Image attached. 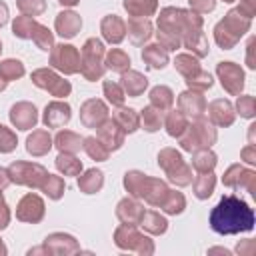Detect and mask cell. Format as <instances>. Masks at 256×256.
Segmentation results:
<instances>
[{"instance_id":"1","label":"cell","mask_w":256,"mask_h":256,"mask_svg":"<svg viewBox=\"0 0 256 256\" xmlns=\"http://www.w3.org/2000/svg\"><path fill=\"white\" fill-rule=\"evenodd\" d=\"M210 226L218 234L246 232L254 226V214L244 200L236 196H224L210 212Z\"/></svg>"},{"instance_id":"2","label":"cell","mask_w":256,"mask_h":256,"mask_svg":"<svg viewBox=\"0 0 256 256\" xmlns=\"http://www.w3.org/2000/svg\"><path fill=\"white\" fill-rule=\"evenodd\" d=\"M102 54L104 46L100 40H88L82 48V60H80V70L88 80H96L102 76Z\"/></svg>"},{"instance_id":"3","label":"cell","mask_w":256,"mask_h":256,"mask_svg":"<svg viewBox=\"0 0 256 256\" xmlns=\"http://www.w3.org/2000/svg\"><path fill=\"white\" fill-rule=\"evenodd\" d=\"M8 174L18 184H26V186H42L44 180L48 178V172L40 164H24V162L12 164Z\"/></svg>"},{"instance_id":"4","label":"cell","mask_w":256,"mask_h":256,"mask_svg":"<svg viewBox=\"0 0 256 256\" xmlns=\"http://www.w3.org/2000/svg\"><path fill=\"white\" fill-rule=\"evenodd\" d=\"M52 64L56 68L64 70L66 74H74L80 70V54L76 52L74 46L60 44L52 50Z\"/></svg>"},{"instance_id":"5","label":"cell","mask_w":256,"mask_h":256,"mask_svg":"<svg viewBox=\"0 0 256 256\" xmlns=\"http://www.w3.org/2000/svg\"><path fill=\"white\" fill-rule=\"evenodd\" d=\"M216 138V132L206 124V122H198L196 126H192L190 130V136L188 138H182V146L186 150H196V148H206L214 142Z\"/></svg>"},{"instance_id":"6","label":"cell","mask_w":256,"mask_h":256,"mask_svg":"<svg viewBox=\"0 0 256 256\" xmlns=\"http://www.w3.org/2000/svg\"><path fill=\"white\" fill-rule=\"evenodd\" d=\"M32 80H34V84H38L40 88L50 90L54 96H66V94L70 92V84H68L66 80L58 78V76H56L54 72H50V70H36V72L32 74Z\"/></svg>"},{"instance_id":"7","label":"cell","mask_w":256,"mask_h":256,"mask_svg":"<svg viewBox=\"0 0 256 256\" xmlns=\"http://www.w3.org/2000/svg\"><path fill=\"white\" fill-rule=\"evenodd\" d=\"M218 74L222 78V86H226L228 92H232V94L240 92V88L244 84V76L238 66H234L232 62H222L218 66Z\"/></svg>"},{"instance_id":"8","label":"cell","mask_w":256,"mask_h":256,"mask_svg":"<svg viewBox=\"0 0 256 256\" xmlns=\"http://www.w3.org/2000/svg\"><path fill=\"white\" fill-rule=\"evenodd\" d=\"M10 120H12V124H16V128L28 130V128H32L36 124V108L32 104H28V102H20V104H16L12 108Z\"/></svg>"},{"instance_id":"9","label":"cell","mask_w":256,"mask_h":256,"mask_svg":"<svg viewBox=\"0 0 256 256\" xmlns=\"http://www.w3.org/2000/svg\"><path fill=\"white\" fill-rule=\"evenodd\" d=\"M70 120V106L64 102H52L46 106V114H44V122L50 128H60Z\"/></svg>"},{"instance_id":"10","label":"cell","mask_w":256,"mask_h":256,"mask_svg":"<svg viewBox=\"0 0 256 256\" xmlns=\"http://www.w3.org/2000/svg\"><path fill=\"white\" fill-rule=\"evenodd\" d=\"M80 118L86 126H100V122L106 118V106L100 102V100H88L84 106H82V112H80Z\"/></svg>"},{"instance_id":"11","label":"cell","mask_w":256,"mask_h":256,"mask_svg":"<svg viewBox=\"0 0 256 256\" xmlns=\"http://www.w3.org/2000/svg\"><path fill=\"white\" fill-rule=\"evenodd\" d=\"M42 208H44L42 200H40L38 196H34V194H28V196L20 202V206H18V218L36 222V220L42 218Z\"/></svg>"},{"instance_id":"12","label":"cell","mask_w":256,"mask_h":256,"mask_svg":"<svg viewBox=\"0 0 256 256\" xmlns=\"http://www.w3.org/2000/svg\"><path fill=\"white\" fill-rule=\"evenodd\" d=\"M80 26H82L80 16L74 14V12H60L58 18H56V30L64 38H72L80 30Z\"/></svg>"},{"instance_id":"13","label":"cell","mask_w":256,"mask_h":256,"mask_svg":"<svg viewBox=\"0 0 256 256\" xmlns=\"http://www.w3.org/2000/svg\"><path fill=\"white\" fill-rule=\"evenodd\" d=\"M120 126L116 124V122H106L102 128H100V140H102V144L108 148V150H116V148H120V144H122V140H124V132H120L118 130Z\"/></svg>"},{"instance_id":"14","label":"cell","mask_w":256,"mask_h":256,"mask_svg":"<svg viewBox=\"0 0 256 256\" xmlns=\"http://www.w3.org/2000/svg\"><path fill=\"white\" fill-rule=\"evenodd\" d=\"M102 32H104V38L108 42H120L124 38V22L118 18V16H106L102 20Z\"/></svg>"},{"instance_id":"15","label":"cell","mask_w":256,"mask_h":256,"mask_svg":"<svg viewBox=\"0 0 256 256\" xmlns=\"http://www.w3.org/2000/svg\"><path fill=\"white\" fill-rule=\"evenodd\" d=\"M128 32H130V38L134 44H142L144 40H148L150 32H152V26L146 18H132L130 24H128Z\"/></svg>"},{"instance_id":"16","label":"cell","mask_w":256,"mask_h":256,"mask_svg":"<svg viewBox=\"0 0 256 256\" xmlns=\"http://www.w3.org/2000/svg\"><path fill=\"white\" fill-rule=\"evenodd\" d=\"M146 84H148V80L142 74H138V72H126L122 76V86H124V92H128V96L142 94Z\"/></svg>"},{"instance_id":"17","label":"cell","mask_w":256,"mask_h":256,"mask_svg":"<svg viewBox=\"0 0 256 256\" xmlns=\"http://www.w3.org/2000/svg\"><path fill=\"white\" fill-rule=\"evenodd\" d=\"M180 110H182V114L200 116L202 110H204V100H202V96L184 92V94L180 96Z\"/></svg>"},{"instance_id":"18","label":"cell","mask_w":256,"mask_h":256,"mask_svg":"<svg viewBox=\"0 0 256 256\" xmlns=\"http://www.w3.org/2000/svg\"><path fill=\"white\" fill-rule=\"evenodd\" d=\"M50 146H52V140H50L48 132H44V130H38L28 138V152L30 154L42 156V154H46L50 150Z\"/></svg>"},{"instance_id":"19","label":"cell","mask_w":256,"mask_h":256,"mask_svg":"<svg viewBox=\"0 0 256 256\" xmlns=\"http://www.w3.org/2000/svg\"><path fill=\"white\" fill-rule=\"evenodd\" d=\"M210 118H212L216 124H230L232 118H234L230 102H226V100H216V102H212V106H210Z\"/></svg>"},{"instance_id":"20","label":"cell","mask_w":256,"mask_h":256,"mask_svg":"<svg viewBox=\"0 0 256 256\" xmlns=\"http://www.w3.org/2000/svg\"><path fill=\"white\" fill-rule=\"evenodd\" d=\"M124 8L130 14H134V18H142L156 10V0H126Z\"/></svg>"},{"instance_id":"21","label":"cell","mask_w":256,"mask_h":256,"mask_svg":"<svg viewBox=\"0 0 256 256\" xmlns=\"http://www.w3.org/2000/svg\"><path fill=\"white\" fill-rule=\"evenodd\" d=\"M114 122H116L122 130H126V132H134V130L138 128V116H136L134 110H130V108H120V110L114 114Z\"/></svg>"},{"instance_id":"22","label":"cell","mask_w":256,"mask_h":256,"mask_svg":"<svg viewBox=\"0 0 256 256\" xmlns=\"http://www.w3.org/2000/svg\"><path fill=\"white\" fill-rule=\"evenodd\" d=\"M142 58L148 62L150 68H164L168 62V56L164 50H160V46H148L142 52Z\"/></svg>"},{"instance_id":"23","label":"cell","mask_w":256,"mask_h":256,"mask_svg":"<svg viewBox=\"0 0 256 256\" xmlns=\"http://www.w3.org/2000/svg\"><path fill=\"white\" fill-rule=\"evenodd\" d=\"M80 188L86 192V194H92L96 192L100 186H102V172L100 170H88L80 180H78Z\"/></svg>"},{"instance_id":"24","label":"cell","mask_w":256,"mask_h":256,"mask_svg":"<svg viewBox=\"0 0 256 256\" xmlns=\"http://www.w3.org/2000/svg\"><path fill=\"white\" fill-rule=\"evenodd\" d=\"M150 98H152V104L158 108V110H166L170 104H172V92L170 88L166 86H156L152 92H150Z\"/></svg>"},{"instance_id":"25","label":"cell","mask_w":256,"mask_h":256,"mask_svg":"<svg viewBox=\"0 0 256 256\" xmlns=\"http://www.w3.org/2000/svg\"><path fill=\"white\" fill-rule=\"evenodd\" d=\"M56 144H58V148H60L62 152H76V150L80 148V138H78L74 132L64 130V132H60V134L56 136Z\"/></svg>"},{"instance_id":"26","label":"cell","mask_w":256,"mask_h":256,"mask_svg":"<svg viewBox=\"0 0 256 256\" xmlns=\"http://www.w3.org/2000/svg\"><path fill=\"white\" fill-rule=\"evenodd\" d=\"M56 166H58V170L60 172H64V174H70V176H74V174H78L80 172V168H82V164H80V160H76L74 156H70V154H60L58 158H56Z\"/></svg>"},{"instance_id":"27","label":"cell","mask_w":256,"mask_h":256,"mask_svg":"<svg viewBox=\"0 0 256 256\" xmlns=\"http://www.w3.org/2000/svg\"><path fill=\"white\" fill-rule=\"evenodd\" d=\"M84 150L88 152V156L90 158H94V160H106L108 158V148L100 142V140H96V138H86L84 140Z\"/></svg>"},{"instance_id":"28","label":"cell","mask_w":256,"mask_h":256,"mask_svg":"<svg viewBox=\"0 0 256 256\" xmlns=\"http://www.w3.org/2000/svg\"><path fill=\"white\" fill-rule=\"evenodd\" d=\"M106 64H108V68L114 70V72H124V70L130 66V58H128L122 50H112V52L108 54V58H106Z\"/></svg>"},{"instance_id":"29","label":"cell","mask_w":256,"mask_h":256,"mask_svg":"<svg viewBox=\"0 0 256 256\" xmlns=\"http://www.w3.org/2000/svg\"><path fill=\"white\" fill-rule=\"evenodd\" d=\"M30 38H34V42L38 44V48H42V50H52V48H50V46H52V34L48 32V28H44V26H40V24H34Z\"/></svg>"},{"instance_id":"30","label":"cell","mask_w":256,"mask_h":256,"mask_svg":"<svg viewBox=\"0 0 256 256\" xmlns=\"http://www.w3.org/2000/svg\"><path fill=\"white\" fill-rule=\"evenodd\" d=\"M166 128H168V134L170 136H182L184 130H186V118H184V114L182 112H172L168 116Z\"/></svg>"},{"instance_id":"31","label":"cell","mask_w":256,"mask_h":256,"mask_svg":"<svg viewBox=\"0 0 256 256\" xmlns=\"http://www.w3.org/2000/svg\"><path fill=\"white\" fill-rule=\"evenodd\" d=\"M214 164H216V156H214L212 152H208V150L198 152V154L194 156V160H192V166H194L196 170H200V172H208V170H212Z\"/></svg>"},{"instance_id":"32","label":"cell","mask_w":256,"mask_h":256,"mask_svg":"<svg viewBox=\"0 0 256 256\" xmlns=\"http://www.w3.org/2000/svg\"><path fill=\"white\" fill-rule=\"evenodd\" d=\"M160 112H162V110L152 108V106L144 110V114H142V122H144V128H146V130L154 132V130L160 128V124H162V114H160Z\"/></svg>"},{"instance_id":"33","label":"cell","mask_w":256,"mask_h":256,"mask_svg":"<svg viewBox=\"0 0 256 256\" xmlns=\"http://www.w3.org/2000/svg\"><path fill=\"white\" fill-rule=\"evenodd\" d=\"M194 190H196V196H198V198H206V196H210L212 190H214V176L204 172V174L196 180Z\"/></svg>"},{"instance_id":"34","label":"cell","mask_w":256,"mask_h":256,"mask_svg":"<svg viewBox=\"0 0 256 256\" xmlns=\"http://www.w3.org/2000/svg\"><path fill=\"white\" fill-rule=\"evenodd\" d=\"M0 74L6 78V80H12V78H20L24 74V66L22 62L18 60H6L0 64Z\"/></svg>"},{"instance_id":"35","label":"cell","mask_w":256,"mask_h":256,"mask_svg":"<svg viewBox=\"0 0 256 256\" xmlns=\"http://www.w3.org/2000/svg\"><path fill=\"white\" fill-rule=\"evenodd\" d=\"M176 68H178L186 78H192V76H196V74L200 72L196 60H192L190 56H178V58H176Z\"/></svg>"},{"instance_id":"36","label":"cell","mask_w":256,"mask_h":256,"mask_svg":"<svg viewBox=\"0 0 256 256\" xmlns=\"http://www.w3.org/2000/svg\"><path fill=\"white\" fill-rule=\"evenodd\" d=\"M34 24H36V22H34L30 16H18L16 22H14V34H16L18 38H30Z\"/></svg>"},{"instance_id":"37","label":"cell","mask_w":256,"mask_h":256,"mask_svg":"<svg viewBox=\"0 0 256 256\" xmlns=\"http://www.w3.org/2000/svg\"><path fill=\"white\" fill-rule=\"evenodd\" d=\"M42 188L46 190V194H48L50 198H60V194L64 192V182H62L58 176H52V174H48V178L44 180Z\"/></svg>"},{"instance_id":"38","label":"cell","mask_w":256,"mask_h":256,"mask_svg":"<svg viewBox=\"0 0 256 256\" xmlns=\"http://www.w3.org/2000/svg\"><path fill=\"white\" fill-rule=\"evenodd\" d=\"M132 214L142 216L140 206H138V204H134V202H130V200L120 202V206H118V216H120L124 222H132Z\"/></svg>"},{"instance_id":"39","label":"cell","mask_w":256,"mask_h":256,"mask_svg":"<svg viewBox=\"0 0 256 256\" xmlns=\"http://www.w3.org/2000/svg\"><path fill=\"white\" fill-rule=\"evenodd\" d=\"M18 8H20L24 14L36 16V14H40V12L46 8V4H44V0H18Z\"/></svg>"},{"instance_id":"40","label":"cell","mask_w":256,"mask_h":256,"mask_svg":"<svg viewBox=\"0 0 256 256\" xmlns=\"http://www.w3.org/2000/svg\"><path fill=\"white\" fill-rule=\"evenodd\" d=\"M104 92H106V96H108V100H110L112 104H122V100H124V92L120 90L118 84L106 82V84H104Z\"/></svg>"},{"instance_id":"41","label":"cell","mask_w":256,"mask_h":256,"mask_svg":"<svg viewBox=\"0 0 256 256\" xmlns=\"http://www.w3.org/2000/svg\"><path fill=\"white\" fill-rule=\"evenodd\" d=\"M16 146V138L10 130H6L4 126H0V152H10Z\"/></svg>"},{"instance_id":"42","label":"cell","mask_w":256,"mask_h":256,"mask_svg":"<svg viewBox=\"0 0 256 256\" xmlns=\"http://www.w3.org/2000/svg\"><path fill=\"white\" fill-rule=\"evenodd\" d=\"M142 218H146V220H150V222H152V224H146V228H148V230H152V232H164V230H166V220H164V218H160L158 214L148 212V214H144Z\"/></svg>"},{"instance_id":"43","label":"cell","mask_w":256,"mask_h":256,"mask_svg":"<svg viewBox=\"0 0 256 256\" xmlns=\"http://www.w3.org/2000/svg\"><path fill=\"white\" fill-rule=\"evenodd\" d=\"M238 110L242 116H252L254 114V100L252 98H240L238 100Z\"/></svg>"},{"instance_id":"44","label":"cell","mask_w":256,"mask_h":256,"mask_svg":"<svg viewBox=\"0 0 256 256\" xmlns=\"http://www.w3.org/2000/svg\"><path fill=\"white\" fill-rule=\"evenodd\" d=\"M190 6L200 10V12H206V10L214 8V0H190Z\"/></svg>"},{"instance_id":"45","label":"cell","mask_w":256,"mask_h":256,"mask_svg":"<svg viewBox=\"0 0 256 256\" xmlns=\"http://www.w3.org/2000/svg\"><path fill=\"white\" fill-rule=\"evenodd\" d=\"M8 222V212H6V206H4V200L0 196V228H4Z\"/></svg>"},{"instance_id":"46","label":"cell","mask_w":256,"mask_h":256,"mask_svg":"<svg viewBox=\"0 0 256 256\" xmlns=\"http://www.w3.org/2000/svg\"><path fill=\"white\" fill-rule=\"evenodd\" d=\"M8 176H10V174H8L6 170H2V168H0V190L8 186V182H10V178H8Z\"/></svg>"},{"instance_id":"47","label":"cell","mask_w":256,"mask_h":256,"mask_svg":"<svg viewBox=\"0 0 256 256\" xmlns=\"http://www.w3.org/2000/svg\"><path fill=\"white\" fill-rule=\"evenodd\" d=\"M6 20H8V8H6L4 2H0V26H2Z\"/></svg>"},{"instance_id":"48","label":"cell","mask_w":256,"mask_h":256,"mask_svg":"<svg viewBox=\"0 0 256 256\" xmlns=\"http://www.w3.org/2000/svg\"><path fill=\"white\" fill-rule=\"evenodd\" d=\"M58 2H60V4H64V6H74L78 0H58Z\"/></svg>"},{"instance_id":"49","label":"cell","mask_w":256,"mask_h":256,"mask_svg":"<svg viewBox=\"0 0 256 256\" xmlns=\"http://www.w3.org/2000/svg\"><path fill=\"white\" fill-rule=\"evenodd\" d=\"M6 82H8V80H6V78H4L2 74H0V90H4V86H6Z\"/></svg>"},{"instance_id":"50","label":"cell","mask_w":256,"mask_h":256,"mask_svg":"<svg viewBox=\"0 0 256 256\" xmlns=\"http://www.w3.org/2000/svg\"><path fill=\"white\" fill-rule=\"evenodd\" d=\"M226 2H232V0H226Z\"/></svg>"}]
</instances>
